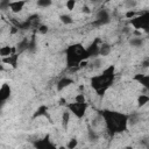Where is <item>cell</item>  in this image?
<instances>
[{
	"label": "cell",
	"mask_w": 149,
	"mask_h": 149,
	"mask_svg": "<svg viewBox=\"0 0 149 149\" xmlns=\"http://www.w3.org/2000/svg\"><path fill=\"white\" fill-rule=\"evenodd\" d=\"M102 118L106 122L108 130H111L112 133H120L126 130L127 128V115L125 114L112 111H104Z\"/></svg>",
	"instance_id": "6da1fadb"
},
{
	"label": "cell",
	"mask_w": 149,
	"mask_h": 149,
	"mask_svg": "<svg viewBox=\"0 0 149 149\" xmlns=\"http://www.w3.org/2000/svg\"><path fill=\"white\" fill-rule=\"evenodd\" d=\"M113 77H114V66H108L107 69L104 70L101 74L95 76L91 79V85L97 91L98 94H104V92L113 81Z\"/></svg>",
	"instance_id": "7a4b0ae2"
},
{
	"label": "cell",
	"mask_w": 149,
	"mask_h": 149,
	"mask_svg": "<svg viewBox=\"0 0 149 149\" xmlns=\"http://www.w3.org/2000/svg\"><path fill=\"white\" fill-rule=\"evenodd\" d=\"M65 54H66V63L69 68H77L79 66V63L81 61H85L88 58L86 49H84L81 44L70 45L66 49Z\"/></svg>",
	"instance_id": "3957f363"
},
{
	"label": "cell",
	"mask_w": 149,
	"mask_h": 149,
	"mask_svg": "<svg viewBox=\"0 0 149 149\" xmlns=\"http://www.w3.org/2000/svg\"><path fill=\"white\" fill-rule=\"evenodd\" d=\"M130 24L136 29V30H141L143 29L144 31L148 30L149 27V13L144 12L143 14H141L140 16H134L130 19Z\"/></svg>",
	"instance_id": "277c9868"
},
{
	"label": "cell",
	"mask_w": 149,
	"mask_h": 149,
	"mask_svg": "<svg viewBox=\"0 0 149 149\" xmlns=\"http://www.w3.org/2000/svg\"><path fill=\"white\" fill-rule=\"evenodd\" d=\"M86 102H70L68 104V108L77 116V118H83L85 112H86Z\"/></svg>",
	"instance_id": "5b68a950"
},
{
	"label": "cell",
	"mask_w": 149,
	"mask_h": 149,
	"mask_svg": "<svg viewBox=\"0 0 149 149\" xmlns=\"http://www.w3.org/2000/svg\"><path fill=\"white\" fill-rule=\"evenodd\" d=\"M109 22V15L106 10H100L95 17V21H94V26H102L105 23Z\"/></svg>",
	"instance_id": "8992f818"
},
{
	"label": "cell",
	"mask_w": 149,
	"mask_h": 149,
	"mask_svg": "<svg viewBox=\"0 0 149 149\" xmlns=\"http://www.w3.org/2000/svg\"><path fill=\"white\" fill-rule=\"evenodd\" d=\"M9 95H10V87L8 84H3L0 87V106L9 98Z\"/></svg>",
	"instance_id": "52a82bcc"
},
{
	"label": "cell",
	"mask_w": 149,
	"mask_h": 149,
	"mask_svg": "<svg viewBox=\"0 0 149 149\" xmlns=\"http://www.w3.org/2000/svg\"><path fill=\"white\" fill-rule=\"evenodd\" d=\"M98 43H99V41L95 40V41L86 49L87 57H95V56L99 55V45H100V44H98Z\"/></svg>",
	"instance_id": "ba28073f"
},
{
	"label": "cell",
	"mask_w": 149,
	"mask_h": 149,
	"mask_svg": "<svg viewBox=\"0 0 149 149\" xmlns=\"http://www.w3.org/2000/svg\"><path fill=\"white\" fill-rule=\"evenodd\" d=\"M24 1L23 0H17V1H12V2H9V5H8V8H10V10L13 12V13H19V12H21L22 9H23V7H24Z\"/></svg>",
	"instance_id": "9c48e42d"
},
{
	"label": "cell",
	"mask_w": 149,
	"mask_h": 149,
	"mask_svg": "<svg viewBox=\"0 0 149 149\" xmlns=\"http://www.w3.org/2000/svg\"><path fill=\"white\" fill-rule=\"evenodd\" d=\"M17 59H19V56H17L16 54H14V55H9V56H7V57H3V63L9 64V65H12L13 68H16V65H17Z\"/></svg>",
	"instance_id": "30bf717a"
},
{
	"label": "cell",
	"mask_w": 149,
	"mask_h": 149,
	"mask_svg": "<svg viewBox=\"0 0 149 149\" xmlns=\"http://www.w3.org/2000/svg\"><path fill=\"white\" fill-rule=\"evenodd\" d=\"M134 79L137 80L140 84H142L146 88L149 87V77H148L147 74H136Z\"/></svg>",
	"instance_id": "8fae6325"
},
{
	"label": "cell",
	"mask_w": 149,
	"mask_h": 149,
	"mask_svg": "<svg viewBox=\"0 0 149 149\" xmlns=\"http://www.w3.org/2000/svg\"><path fill=\"white\" fill-rule=\"evenodd\" d=\"M72 84V79H70V78H62L58 83H57V90H64L65 87H68L69 85H71Z\"/></svg>",
	"instance_id": "7c38bea8"
},
{
	"label": "cell",
	"mask_w": 149,
	"mask_h": 149,
	"mask_svg": "<svg viewBox=\"0 0 149 149\" xmlns=\"http://www.w3.org/2000/svg\"><path fill=\"white\" fill-rule=\"evenodd\" d=\"M111 50H112V48H111V45L107 44V43H101V44L99 45V55H101V56H107V55H109Z\"/></svg>",
	"instance_id": "4fadbf2b"
},
{
	"label": "cell",
	"mask_w": 149,
	"mask_h": 149,
	"mask_svg": "<svg viewBox=\"0 0 149 149\" xmlns=\"http://www.w3.org/2000/svg\"><path fill=\"white\" fill-rule=\"evenodd\" d=\"M12 52H14V49L10 48L9 45H6V47L0 48V56H2V57H7V56H9Z\"/></svg>",
	"instance_id": "5bb4252c"
},
{
	"label": "cell",
	"mask_w": 149,
	"mask_h": 149,
	"mask_svg": "<svg viewBox=\"0 0 149 149\" xmlns=\"http://www.w3.org/2000/svg\"><path fill=\"white\" fill-rule=\"evenodd\" d=\"M35 147H37V148H50V147H54V146L49 142V140L44 139V140H42V141H37V142L35 143Z\"/></svg>",
	"instance_id": "9a60e30c"
},
{
	"label": "cell",
	"mask_w": 149,
	"mask_h": 149,
	"mask_svg": "<svg viewBox=\"0 0 149 149\" xmlns=\"http://www.w3.org/2000/svg\"><path fill=\"white\" fill-rule=\"evenodd\" d=\"M129 44H130L132 47H142V44H143V40L140 38V37H133V38H130Z\"/></svg>",
	"instance_id": "2e32d148"
},
{
	"label": "cell",
	"mask_w": 149,
	"mask_h": 149,
	"mask_svg": "<svg viewBox=\"0 0 149 149\" xmlns=\"http://www.w3.org/2000/svg\"><path fill=\"white\" fill-rule=\"evenodd\" d=\"M148 101H149V97L146 95V94H141V95L139 97V99H137V102H139V106H140V107L144 106Z\"/></svg>",
	"instance_id": "e0dca14e"
},
{
	"label": "cell",
	"mask_w": 149,
	"mask_h": 149,
	"mask_svg": "<svg viewBox=\"0 0 149 149\" xmlns=\"http://www.w3.org/2000/svg\"><path fill=\"white\" fill-rule=\"evenodd\" d=\"M52 0H37V5L42 8H45V7H49L51 5Z\"/></svg>",
	"instance_id": "ac0fdd59"
},
{
	"label": "cell",
	"mask_w": 149,
	"mask_h": 149,
	"mask_svg": "<svg viewBox=\"0 0 149 149\" xmlns=\"http://www.w3.org/2000/svg\"><path fill=\"white\" fill-rule=\"evenodd\" d=\"M61 21L63 22V23H65V24H70V23H72V17L70 16V15H61Z\"/></svg>",
	"instance_id": "d6986e66"
},
{
	"label": "cell",
	"mask_w": 149,
	"mask_h": 149,
	"mask_svg": "<svg viewBox=\"0 0 149 149\" xmlns=\"http://www.w3.org/2000/svg\"><path fill=\"white\" fill-rule=\"evenodd\" d=\"M28 40L27 38H24L23 41H21L20 43H19V45H17V49L20 50V51H22V50H24V49H27L28 48Z\"/></svg>",
	"instance_id": "ffe728a7"
},
{
	"label": "cell",
	"mask_w": 149,
	"mask_h": 149,
	"mask_svg": "<svg viewBox=\"0 0 149 149\" xmlns=\"http://www.w3.org/2000/svg\"><path fill=\"white\" fill-rule=\"evenodd\" d=\"M69 119H70V114L69 112H64L63 113V116H62V122H63V126L66 127L68 123H69Z\"/></svg>",
	"instance_id": "44dd1931"
},
{
	"label": "cell",
	"mask_w": 149,
	"mask_h": 149,
	"mask_svg": "<svg viewBox=\"0 0 149 149\" xmlns=\"http://www.w3.org/2000/svg\"><path fill=\"white\" fill-rule=\"evenodd\" d=\"M45 112H47V106H41L38 109H37V112L34 114V116L36 118V116H40V115H43V114H45Z\"/></svg>",
	"instance_id": "7402d4cb"
},
{
	"label": "cell",
	"mask_w": 149,
	"mask_h": 149,
	"mask_svg": "<svg viewBox=\"0 0 149 149\" xmlns=\"http://www.w3.org/2000/svg\"><path fill=\"white\" fill-rule=\"evenodd\" d=\"M74 101H76V102H86V99H85L84 94H83V93H80V94L76 95V98H74Z\"/></svg>",
	"instance_id": "603a6c76"
},
{
	"label": "cell",
	"mask_w": 149,
	"mask_h": 149,
	"mask_svg": "<svg viewBox=\"0 0 149 149\" xmlns=\"http://www.w3.org/2000/svg\"><path fill=\"white\" fill-rule=\"evenodd\" d=\"M74 5H76V0H68L66 1V8L69 10H72L74 8Z\"/></svg>",
	"instance_id": "cb8c5ba5"
},
{
	"label": "cell",
	"mask_w": 149,
	"mask_h": 149,
	"mask_svg": "<svg viewBox=\"0 0 149 149\" xmlns=\"http://www.w3.org/2000/svg\"><path fill=\"white\" fill-rule=\"evenodd\" d=\"M74 147H77V140H76V139H71V140H70V142L68 143V148L73 149Z\"/></svg>",
	"instance_id": "d4e9b609"
},
{
	"label": "cell",
	"mask_w": 149,
	"mask_h": 149,
	"mask_svg": "<svg viewBox=\"0 0 149 149\" xmlns=\"http://www.w3.org/2000/svg\"><path fill=\"white\" fill-rule=\"evenodd\" d=\"M126 6L128 8H133L136 6V1L135 0H126Z\"/></svg>",
	"instance_id": "484cf974"
},
{
	"label": "cell",
	"mask_w": 149,
	"mask_h": 149,
	"mask_svg": "<svg viewBox=\"0 0 149 149\" xmlns=\"http://www.w3.org/2000/svg\"><path fill=\"white\" fill-rule=\"evenodd\" d=\"M88 137H90V140H97L98 139V135L95 134V132H93V130H90L88 132Z\"/></svg>",
	"instance_id": "4316f807"
},
{
	"label": "cell",
	"mask_w": 149,
	"mask_h": 149,
	"mask_svg": "<svg viewBox=\"0 0 149 149\" xmlns=\"http://www.w3.org/2000/svg\"><path fill=\"white\" fill-rule=\"evenodd\" d=\"M37 30H38V33H41V34H45V33L48 31V27H47V26H40V27L37 28Z\"/></svg>",
	"instance_id": "83f0119b"
},
{
	"label": "cell",
	"mask_w": 149,
	"mask_h": 149,
	"mask_svg": "<svg viewBox=\"0 0 149 149\" xmlns=\"http://www.w3.org/2000/svg\"><path fill=\"white\" fill-rule=\"evenodd\" d=\"M134 15H135V12L134 10H129V12L126 13V17L127 19H132V17H134Z\"/></svg>",
	"instance_id": "f1b7e54d"
},
{
	"label": "cell",
	"mask_w": 149,
	"mask_h": 149,
	"mask_svg": "<svg viewBox=\"0 0 149 149\" xmlns=\"http://www.w3.org/2000/svg\"><path fill=\"white\" fill-rule=\"evenodd\" d=\"M83 12H85V13H87V14H88V13H90V9H88V7H87V6H85V7L83 8Z\"/></svg>",
	"instance_id": "f546056e"
},
{
	"label": "cell",
	"mask_w": 149,
	"mask_h": 149,
	"mask_svg": "<svg viewBox=\"0 0 149 149\" xmlns=\"http://www.w3.org/2000/svg\"><path fill=\"white\" fill-rule=\"evenodd\" d=\"M2 70H3V66H2L1 64H0V71H2Z\"/></svg>",
	"instance_id": "4dcf8cb0"
}]
</instances>
